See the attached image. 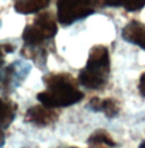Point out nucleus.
Returning a JSON list of instances; mask_svg holds the SVG:
<instances>
[{
    "instance_id": "f257e3e1",
    "label": "nucleus",
    "mask_w": 145,
    "mask_h": 148,
    "mask_svg": "<svg viewBox=\"0 0 145 148\" xmlns=\"http://www.w3.org/2000/svg\"><path fill=\"white\" fill-rule=\"evenodd\" d=\"M43 80L47 90L39 93L37 99L47 107H67L78 103L84 97L69 74H49Z\"/></svg>"
},
{
    "instance_id": "f03ea898",
    "label": "nucleus",
    "mask_w": 145,
    "mask_h": 148,
    "mask_svg": "<svg viewBox=\"0 0 145 148\" xmlns=\"http://www.w3.org/2000/svg\"><path fill=\"white\" fill-rule=\"evenodd\" d=\"M110 73V57L103 46L93 47L86 66L79 72V83L89 89H101L107 83Z\"/></svg>"
},
{
    "instance_id": "7ed1b4c3",
    "label": "nucleus",
    "mask_w": 145,
    "mask_h": 148,
    "mask_svg": "<svg viewBox=\"0 0 145 148\" xmlns=\"http://www.w3.org/2000/svg\"><path fill=\"white\" fill-rule=\"evenodd\" d=\"M57 33V24L50 14H42L33 24L25 27L23 40L27 46H39L48 39L54 38Z\"/></svg>"
},
{
    "instance_id": "20e7f679",
    "label": "nucleus",
    "mask_w": 145,
    "mask_h": 148,
    "mask_svg": "<svg viewBox=\"0 0 145 148\" xmlns=\"http://www.w3.org/2000/svg\"><path fill=\"white\" fill-rule=\"evenodd\" d=\"M96 0H58V19L64 25L91 15L94 12Z\"/></svg>"
},
{
    "instance_id": "39448f33",
    "label": "nucleus",
    "mask_w": 145,
    "mask_h": 148,
    "mask_svg": "<svg viewBox=\"0 0 145 148\" xmlns=\"http://www.w3.org/2000/svg\"><path fill=\"white\" fill-rule=\"evenodd\" d=\"M58 119V114L50 107L47 106H34L26 113V121L34 123L36 125L44 127L49 125Z\"/></svg>"
},
{
    "instance_id": "423d86ee",
    "label": "nucleus",
    "mask_w": 145,
    "mask_h": 148,
    "mask_svg": "<svg viewBox=\"0 0 145 148\" xmlns=\"http://www.w3.org/2000/svg\"><path fill=\"white\" fill-rule=\"evenodd\" d=\"M121 36L127 42L136 45L145 50V24L137 21H131L124 27Z\"/></svg>"
},
{
    "instance_id": "0eeeda50",
    "label": "nucleus",
    "mask_w": 145,
    "mask_h": 148,
    "mask_svg": "<svg viewBox=\"0 0 145 148\" xmlns=\"http://www.w3.org/2000/svg\"><path fill=\"white\" fill-rule=\"evenodd\" d=\"M90 107L93 111L103 112L108 117H113L119 113V104L117 100L112 98H107V99H100L94 97L91 99Z\"/></svg>"
},
{
    "instance_id": "6e6552de",
    "label": "nucleus",
    "mask_w": 145,
    "mask_h": 148,
    "mask_svg": "<svg viewBox=\"0 0 145 148\" xmlns=\"http://www.w3.org/2000/svg\"><path fill=\"white\" fill-rule=\"evenodd\" d=\"M49 5V0H15V9L20 14L36 13Z\"/></svg>"
},
{
    "instance_id": "1a4fd4ad",
    "label": "nucleus",
    "mask_w": 145,
    "mask_h": 148,
    "mask_svg": "<svg viewBox=\"0 0 145 148\" xmlns=\"http://www.w3.org/2000/svg\"><path fill=\"white\" fill-rule=\"evenodd\" d=\"M16 105L0 99V130L7 129L15 117Z\"/></svg>"
},
{
    "instance_id": "9d476101",
    "label": "nucleus",
    "mask_w": 145,
    "mask_h": 148,
    "mask_svg": "<svg viewBox=\"0 0 145 148\" xmlns=\"http://www.w3.org/2000/svg\"><path fill=\"white\" fill-rule=\"evenodd\" d=\"M89 144L90 145H107V146H116V143L111 138L107 131L104 130H98L95 131L90 138H89Z\"/></svg>"
},
{
    "instance_id": "9b49d317",
    "label": "nucleus",
    "mask_w": 145,
    "mask_h": 148,
    "mask_svg": "<svg viewBox=\"0 0 145 148\" xmlns=\"http://www.w3.org/2000/svg\"><path fill=\"white\" fill-rule=\"evenodd\" d=\"M121 6H124L128 12H136L145 6V0H123Z\"/></svg>"
},
{
    "instance_id": "f8f14e48",
    "label": "nucleus",
    "mask_w": 145,
    "mask_h": 148,
    "mask_svg": "<svg viewBox=\"0 0 145 148\" xmlns=\"http://www.w3.org/2000/svg\"><path fill=\"white\" fill-rule=\"evenodd\" d=\"M12 51H14V47L10 46V45H5V46H1V47H0V64L2 63L3 54H6V53H12Z\"/></svg>"
},
{
    "instance_id": "ddd939ff",
    "label": "nucleus",
    "mask_w": 145,
    "mask_h": 148,
    "mask_svg": "<svg viewBox=\"0 0 145 148\" xmlns=\"http://www.w3.org/2000/svg\"><path fill=\"white\" fill-rule=\"evenodd\" d=\"M140 92L142 93L143 96H145V73L141 76V80H140Z\"/></svg>"
},
{
    "instance_id": "4468645a",
    "label": "nucleus",
    "mask_w": 145,
    "mask_h": 148,
    "mask_svg": "<svg viewBox=\"0 0 145 148\" xmlns=\"http://www.w3.org/2000/svg\"><path fill=\"white\" fill-rule=\"evenodd\" d=\"M121 1L123 0H103L104 5L108 6H121Z\"/></svg>"
},
{
    "instance_id": "2eb2a0df",
    "label": "nucleus",
    "mask_w": 145,
    "mask_h": 148,
    "mask_svg": "<svg viewBox=\"0 0 145 148\" xmlns=\"http://www.w3.org/2000/svg\"><path fill=\"white\" fill-rule=\"evenodd\" d=\"M5 144V133L3 130H0V147H2Z\"/></svg>"
},
{
    "instance_id": "dca6fc26",
    "label": "nucleus",
    "mask_w": 145,
    "mask_h": 148,
    "mask_svg": "<svg viewBox=\"0 0 145 148\" xmlns=\"http://www.w3.org/2000/svg\"><path fill=\"white\" fill-rule=\"evenodd\" d=\"M138 148H145V140L142 143V144H141V145H140V147H138Z\"/></svg>"
}]
</instances>
